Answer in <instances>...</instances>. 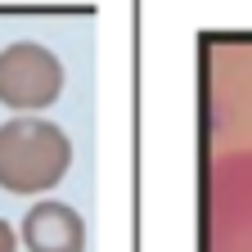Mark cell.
<instances>
[{
  "label": "cell",
  "mask_w": 252,
  "mask_h": 252,
  "mask_svg": "<svg viewBox=\"0 0 252 252\" xmlns=\"http://www.w3.org/2000/svg\"><path fill=\"white\" fill-rule=\"evenodd\" d=\"M18 239L27 252H86V220L68 203L41 198L36 207H27Z\"/></svg>",
  "instance_id": "obj_3"
},
{
  "label": "cell",
  "mask_w": 252,
  "mask_h": 252,
  "mask_svg": "<svg viewBox=\"0 0 252 252\" xmlns=\"http://www.w3.org/2000/svg\"><path fill=\"white\" fill-rule=\"evenodd\" d=\"M72 167V140L45 117H9L0 126V189L45 194Z\"/></svg>",
  "instance_id": "obj_1"
},
{
  "label": "cell",
  "mask_w": 252,
  "mask_h": 252,
  "mask_svg": "<svg viewBox=\"0 0 252 252\" xmlns=\"http://www.w3.org/2000/svg\"><path fill=\"white\" fill-rule=\"evenodd\" d=\"M0 252H18V234L9 220H0Z\"/></svg>",
  "instance_id": "obj_4"
},
{
  "label": "cell",
  "mask_w": 252,
  "mask_h": 252,
  "mask_svg": "<svg viewBox=\"0 0 252 252\" xmlns=\"http://www.w3.org/2000/svg\"><path fill=\"white\" fill-rule=\"evenodd\" d=\"M63 90V63L36 45V41H14L0 50V104L18 113L50 108Z\"/></svg>",
  "instance_id": "obj_2"
}]
</instances>
